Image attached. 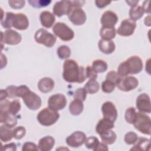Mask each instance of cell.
<instances>
[{
	"label": "cell",
	"instance_id": "obj_1",
	"mask_svg": "<svg viewBox=\"0 0 151 151\" xmlns=\"http://www.w3.org/2000/svg\"><path fill=\"white\" fill-rule=\"evenodd\" d=\"M63 77L68 83H82L87 78L86 70L79 66L75 60H66L63 64Z\"/></svg>",
	"mask_w": 151,
	"mask_h": 151
},
{
	"label": "cell",
	"instance_id": "obj_2",
	"mask_svg": "<svg viewBox=\"0 0 151 151\" xmlns=\"http://www.w3.org/2000/svg\"><path fill=\"white\" fill-rule=\"evenodd\" d=\"M143 69L142 59L138 56H132L122 63L117 69V74L120 77L127 76L129 74H135Z\"/></svg>",
	"mask_w": 151,
	"mask_h": 151
},
{
	"label": "cell",
	"instance_id": "obj_3",
	"mask_svg": "<svg viewBox=\"0 0 151 151\" xmlns=\"http://www.w3.org/2000/svg\"><path fill=\"white\" fill-rule=\"evenodd\" d=\"M60 114L57 110L48 107L41 110L37 115L38 122L42 126H49L54 124L59 119Z\"/></svg>",
	"mask_w": 151,
	"mask_h": 151
},
{
	"label": "cell",
	"instance_id": "obj_4",
	"mask_svg": "<svg viewBox=\"0 0 151 151\" xmlns=\"http://www.w3.org/2000/svg\"><path fill=\"white\" fill-rule=\"evenodd\" d=\"M136 129L140 132L150 135L151 133V120L147 115L143 112H137L134 123L133 124Z\"/></svg>",
	"mask_w": 151,
	"mask_h": 151
},
{
	"label": "cell",
	"instance_id": "obj_5",
	"mask_svg": "<svg viewBox=\"0 0 151 151\" xmlns=\"http://www.w3.org/2000/svg\"><path fill=\"white\" fill-rule=\"evenodd\" d=\"M52 31L55 35L64 41H69L74 37V31L64 22H57L54 25Z\"/></svg>",
	"mask_w": 151,
	"mask_h": 151
},
{
	"label": "cell",
	"instance_id": "obj_6",
	"mask_svg": "<svg viewBox=\"0 0 151 151\" xmlns=\"http://www.w3.org/2000/svg\"><path fill=\"white\" fill-rule=\"evenodd\" d=\"M34 38L37 42L43 44L47 47H52L56 41V38L54 35L42 28L36 31Z\"/></svg>",
	"mask_w": 151,
	"mask_h": 151
},
{
	"label": "cell",
	"instance_id": "obj_7",
	"mask_svg": "<svg viewBox=\"0 0 151 151\" xmlns=\"http://www.w3.org/2000/svg\"><path fill=\"white\" fill-rule=\"evenodd\" d=\"M67 15L70 21L76 25H83L86 21V13L81 7L72 6Z\"/></svg>",
	"mask_w": 151,
	"mask_h": 151
},
{
	"label": "cell",
	"instance_id": "obj_8",
	"mask_svg": "<svg viewBox=\"0 0 151 151\" xmlns=\"http://www.w3.org/2000/svg\"><path fill=\"white\" fill-rule=\"evenodd\" d=\"M138 84V80L136 77L133 76H126L120 77L116 86L122 91H129L136 88Z\"/></svg>",
	"mask_w": 151,
	"mask_h": 151
},
{
	"label": "cell",
	"instance_id": "obj_9",
	"mask_svg": "<svg viewBox=\"0 0 151 151\" xmlns=\"http://www.w3.org/2000/svg\"><path fill=\"white\" fill-rule=\"evenodd\" d=\"M1 42L8 45H17L21 41V35L17 31L8 29L4 32H1Z\"/></svg>",
	"mask_w": 151,
	"mask_h": 151
},
{
	"label": "cell",
	"instance_id": "obj_10",
	"mask_svg": "<svg viewBox=\"0 0 151 151\" xmlns=\"http://www.w3.org/2000/svg\"><path fill=\"white\" fill-rule=\"evenodd\" d=\"M22 100L27 107L31 110H37L41 106V98L30 90L22 97Z\"/></svg>",
	"mask_w": 151,
	"mask_h": 151
},
{
	"label": "cell",
	"instance_id": "obj_11",
	"mask_svg": "<svg viewBox=\"0 0 151 151\" xmlns=\"http://www.w3.org/2000/svg\"><path fill=\"white\" fill-rule=\"evenodd\" d=\"M136 27L135 21L131 19H126L122 21L117 30V33L120 36L129 37L133 34Z\"/></svg>",
	"mask_w": 151,
	"mask_h": 151
},
{
	"label": "cell",
	"instance_id": "obj_12",
	"mask_svg": "<svg viewBox=\"0 0 151 151\" xmlns=\"http://www.w3.org/2000/svg\"><path fill=\"white\" fill-rule=\"evenodd\" d=\"M67 104L65 96L63 94H55L51 96L48 101V107L55 110L63 109Z\"/></svg>",
	"mask_w": 151,
	"mask_h": 151
},
{
	"label": "cell",
	"instance_id": "obj_13",
	"mask_svg": "<svg viewBox=\"0 0 151 151\" xmlns=\"http://www.w3.org/2000/svg\"><path fill=\"white\" fill-rule=\"evenodd\" d=\"M86 139V134L81 131H76L66 138L67 144L72 147H78L84 143Z\"/></svg>",
	"mask_w": 151,
	"mask_h": 151
},
{
	"label": "cell",
	"instance_id": "obj_14",
	"mask_svg": "<svg viewBox=\"0 0 151 151\" xmlns=\"http://www.w3.org/2000/svg\"><path fill=\"white\" fill-rule=\"evenodd\" d=\"M136 107L140 112L149 113L151 111L150 99L146 93L140 94L136 99Z\"/></svg>",
	"mask_w": 151,
	"mask_h": 151
},
{
	"label": "cell",
	"instance_id": "obj_15",
	"mask_svg": "<svg viewBox=\"0 0 151 151\" xmlns=\"http://www.w3.org/2000/svg\"><path fill=\"white\" fill-rule=\"evenodd\" d=\"M72 8L71 1H60L55 3L53 7L54 14L58 17L68 15Z\"/></svg>",
	"mask_w": 151,
	"mask_h": 151
},
{
	"label": "cell",
	"instance_id": "obj_16",
	"mask_svg": "<svg viewBox=\"0 0 151 151\" xmlns=\"http://www.w3.org/2000/svg\"><path fill=\"white\" fill-rule=\"evenodd\" d=\"M29 26L27 17L22 13L14 14L12 18V27L19 30L26 29Z\"/></svg>",
	"mask_w": 151,
	"mask_h": 151
},
{
	"label": "cell",
	"instance_id": "obj_17",
	"mask_svg": "<svg viewBox=\"0 0 151 151\" xmlns=\"http://www.w3.org/2000/svg\"><path fill=\"white\" fill-rule=\"evenodd\" d=\"M101 111L104 118L114 122L117 117V111L114 104L111 101L104 102L101 106Z\"/></svg>",
	"mask_w": 151,
	"mask_h": 151
},
{
	"label": "cell",
	"instance_id": "obj_18",
	"mask_svg": "<svg viewBox=\"0 0 151 151\" xmlns=\"http://www.w3.org/2000/svg\"><path fill=\"white\" fill-rule=\"evenodd\" d=\"M117 21V15L111 11L104 12L101 18V24L103 27H114Z\"/></svg>",
	"mask_w": 151,
	"mask_h": 151
},
{
	"label": "cell",
	"instance_id": "obj_19",
	"mask_svg": "<svg viewBox=\"0 0 151 151\" xmlns=\"http://www.w3.org/2000/svg\"><path fill=\"white\" fill-rule=\"evenodd\" d=\"M114 126V122L109 119L103 118L100 120L96 126V130L97 134L100 135L101 134L111 130Z\"/></svg>",
	"mask_w": 151,
	"mask_h": 151
},
{
	"label": "cell",
	"instance_id": "obj_20",
	"mask_svg": "<svg viewBox=\"0 0 151 151\" xmlns=\"http://www.w3.org/2000/svg\"><path fill=\"white\" fill-rule=\"evenodd\" d=\"M0 122L9 128H12L17 124V120L14 115L9 111L0 112Z\"/></svg>",
	"mask_w": 151,
	"mask_h": 151
},
{
	"label": "cell",
	"instance_id": "obj_21",
	"mask_svg": "<svg viewBox=\"0 0 151 151\" xmlns=\"http://www.w3.org/2000/svg\"><path fill=\"white\" fill-rule=\"evenodd\" d=\"M54 87V80L50 77L41 78L38 83V88L41 92L47 93L51 91Z\"/></svg>",
	"mask_w": 151,
	"mask_h": 151
},
{
	"label": "cell",
	"instance_id": "obj_22",
	"mask_svg": "<svg viewBox=\"0 0 151 151\" xmlns=\"http://www.w3.org/2000/svg\"><path fill=\"white\" fill-rule=\"evenodd\" d=\"M40 18L42 25L47 28L51 27L55 20L54 15L47 11L42 12L40 14Z\"/></svg>",
	"mask_w": 151,
	"mask_h": 151
},
{
	"label": "cell",
	"instance_id": "obj_23",
	"mask_svg": "<svg viewBox=\"0 0 151 151\" xmlns=\"http://www.w3.org/2000/svg\"><path fill=\"white\" fill-rule=\"evenodd\" d=\"M55 144V139L50 136L41 138L38 143V148L41 151H49L52 149Z\"/></svg>",
	"mask_w": 151,
	"mask_h": 151
},
{
	"label": "cell",
	"instance_id": "obj_24",
	"mask_svg": "<svg viewBox=\"0 0 151 151\" xmlns=\"http://www.w3.org/2000/svg\"><path fill=\"white\" fill-rule=\"evenodd\" d=\"M99 50L103 53L109 54L112 53L116 48L115 44L111 40H100L98 43Z\"/></svg>",
	"mask_w": 151,
	"mask_h": 151
},
{
	"label": "cell",
	"instance_id": "obj_25",
	"mask_svg": "<svg viewBox=\"0 0 151 151\" xmlns=\"http://www.w3.org/2000/svg\"><path fill=\"white\" fill-rule=\"evenodd\" d=\"M83 109L84 105L83 101L78 99H74L69 105V111L71 114L74 116H77L81 114Z\"/></svg>",
	"mask_w": 151,
	"mask_h": 151
},
{
	"label": "cell",
	"instance_id": "obj_26",
	"mask_svg": "<svg viewBox=\"0 0 151 151\" xmlns=\"http://www.w3.org/2000/svg\"><path fill=\"white\" fill-rule=\"evenodd\" d=\"M116 29L114 27H103L100 31V35L103 40H111L116 36Z\"/></svg>",
	"mask_w": 151,
	"mask_h": 151
},
{
	"label": "cell",
	"instance_id": "obj_27",
	"mask_svg": "<svg viewBox=\"0 0 151 151\" xmlns=\"http://www.w3.org/2000/svg\"><path fill=\"white\" fill-rule=\"evenodd\" d=\"M138 140V139H137ZM137 143L131 148L130 150H149L150 140L144 137H140L136 141Z\"/></svg>",
	"mask_w": 151,
	"mask_h": 151
},
{
	"label": "cell",
	"instance_id": "obj_28",
	"mask_svg": "<svg viewBox=\"0 0 151 151\" xmlns=\"http://www.w3.org/2000/svg\"><path fill=\"white\" fill-rule=\"evenodd\" d=\"M100 136L102 142L106 145L113 144L117 139L116 134L111 130H109L101 134Z\"/></svg>",
	"mask_w": 151,
	"mask_h": 151
},
{
	"label": "cell",
	"instance_id": "obj_29",
	"mask_svg": "<svg viewBox=\"0 0 151 151\" xmlns=\"http://www.w3.org/2000/svg\"><path fill=\"white\" fill-rule=\"evenodd\" d=\"M144 12L142 6L136 5L130 8L129 10V17L132 20L135 21L142 18Z\"/></svg>",
	"mask_w": 151,
	"mask_h": 151
},
{
	"label": "cell",
	"instance_id": "obj_30",
	"mask_svg": "<svg viewBox=\"0 0 151 151\" xmlns=\"http://www.w3.org/2000/svg\"><path fill=\"white\" fill-rule=\"evenodd\" d=\"M11 129V128L8 127L6 125H2L1 126L0 139L2 142H8L11 140L13 137V133Z\"/></svg>",
	"mask_w": 151,
	"mask_h": 151
},
{
	"label": "cell",
	"instance_id": "obj_31",
	"mask_svg": "<svg viewBox=\"0 0 151 151\" xmlns=\"http://www.w3.org/2000/svg\"><path fill=\"white\" fill-rule=\"evenodd\" d=\"M91 68L97 74L103 73L107 69V64L103 60L97 59L93 61Z\"/></svg>",
	"mask_w": 151,
	"mask_h": 151
},
{
	"label": "cell",
	"instance_id": "obj_32",
	"mask_svg": "<svg viewBox=\"0 0 151 151\" xmlns=\"http://www.w3.org/2000/svg\"><path fill=\"white\" fill-rule=\"evenodd\" d=\"M84 88L87 93L94 94L99 91L100 86L99 83L96 80H90L86 83Z\"/></svg>",
	"mask_w": 151,
	"mask_h": 151
},
{
	"label": "cell",
	"instance_id": "obj_33",
	"mask_svg": "<svg viewBox=\"0 0 151 151\" xmlns=\"http://www.w3.org/2000/svg\"><path fill=\"white\" fill-rule=\"evenodd\" d=\"M137 116V112L134 107H129L128 108L125 112V120L126 121L130 123L133 124L136 120Z\"/></svg>",
	"mask_w": 151,
	"mask_h": 151
},
{
	"label": "cell",
	"instance_id": "obj_34",
	"mask_svg": "<svg viewBox=\"0 0 151 151\" xmlns=\"http://www.w3.org/2000/svg\"><path fill=\"white\" fill-rule=\"evenodd\" d=\"M57 52L58 56L61 59L68 58L71 55V50L67 45L60 46Z\"/></svg>",
	"mask_w": 151,
	"mask_h": 151
},
{
	"label": "cell",
	"instance_id": "obj_35",
	"mask_svg": "<svg viewBox=\"0 0 151 151\" xmlns=\"http://www.w3.org/2000/svg\"><path fill=\"white\" fill-rule=\"evenodd\" d=\"M20 109H21V103L19 100H14L10 102L8 111L11 114L15 116L19 111Z\"/></svg>",
	"mask_w": 151,
	"mask_h": 151
},
{
	"label": "cell",
	"instance_id": "obj_36",
	"mask_svg": "<svg viewBox=\"0 0 151 151\" xmlns=\"http://www.w3.org/2000/svg\"><path fill=\"white\" fill-rule=\"evenodd\" d=\"M12 12H6L4 18L1 19V24L5 28H11L12 27Z\"/></svg>",
	"mask_w": 151,
	"mask_h": 151
},
{
	"label": "cell",
	"instance_id": "obj_37",
	"mask_svg": "<svg viewBox=\"0 0 151 151\" xmlns=\"http://www.w3.org/2000/svg\"><path fill=\"white\" fill-rule=\"evenodd\" d=\"M84 143L87 148L94 150L99 143V141L98 138H97L96 137L90 136L88 138H86Z\"/></svg>",
	"mask_w": 151,
	"mask_h": 151
},
{
	"label": "cell",
	"instance_id": "obj_38",
	"mask_svg": "<svg viewBox=\"0 0 151 151\" xmlns=\"http://www.w3.org/2000/svg\"><path fill=\"white\" fill-rule=\"evenodd\" d=\"M116 87V84L113 82L106 80L101 84L102 91L106 93H110L114 91Z\"/></svg>",
	"mask_w": 151,
	"mask_h": 151
},
{
	"label": "cell",
	"instance_id": "obj_39",
	"mask_svg": "<svg viewBox=\"0 0 151 151\" xmlns=\"http://www.w3.org/2000/svg\"><path fill=\"white\" fill-rule=\"evenodd\" d=\"M137 139V134L133 132H129L127 133L124 136V142L127 145H132L136 143Z\"/></svg>",
	"mask_w": 151,
	"mask_h": 151
},
{
	"label": "cell",
	"instance_id": "obj_40",
	"mask_svg": "<svg viewBox=\"0 0 151 151\" xmlns=\"http://www.w3.org/2000/svg\"><path fill=\"white\" fill-rule=\"evenodd\" d=\"M13 137L17 140L22 139L25 134L26 130L23 126H18L15 127L13 130Z\"/></svg>",
	"mask_w": 151,
	"mask_h": 151
},
{
	"label": "cell",
	"instance_id": "obj_41",
	"mask_svg": "<svg viewBox=\"0 0 151 151\" xmlns=\"http://www.w3.org/2000/svg\"><path fill=\"white\" fill-rule=\"evenodd\" d=\"M29 88L25 85H22L18 87L15 86V97H23L29 91Z\"/></svg>",
	"mask_w": 151,
	"mask_h": 151
},
{
	"label": "cell",
	"instance_id": "obj_42",
	"mask_svg": "<svg viewBox=\"0 0 151 151\" xmlns=\"http://www.w3.org/2000/svg\"><path fill=\"white\" fill-rule=\"evenodd\" d=\"M87 96V91L84 88H77L74 94V98L75 99L80 100L82 101L86 100Z\"/></svg>",
	"mask_w": 151,
	"mask_h": 151
},
{
	"label": "cell",
	"instance_id": "obj_43",
	"mask_svg": "<svg viewBox=\"0 0 151 151\" xmlns=\"http://www.w3.org/2000/svg\"><path fill=\"white\" fill-rule=\"evenodd\" d=\"M29 4L35 8H41L48 6L50 3L51 1L47 0H31L28 1Z\"/></svg>",
	"mask_w": 151,
	"mask_h": 151
},
{
	"label": "cell",
	"instance_id": "obj_44",
	"mask_svg": "<svg viewBox=\"0 0 151 151\" xmlns=\"http://www.w3.org/2000/svg\"><path fill=\"white\" fill-rule=\"evenodd\" d=\"M106 78L107 80L113 82L116 86L117 83H118V81H119V80L120 78V77L118 75L117 73H116V71H110L107 74Z\"/></svg>",
	"mask_w": 151,
	"mask_h": 151
},
{
	"label": "cell",
	"instance_id": "obj_45",
	"mask_svg": "<svg viewBox=\"0 0 151 151\" xmlns=\"http://www.w3.org/2000/svg\"><path fill=\"white\" fill-rule=\"evenodd\" d=\"M25 1L23 0H10L8 1L9 6L14 9H19L22 8L25 5Z\"/></svg>",
	"mask_w": 151,
	"mask_h": 151
},
{
	"label": "cell",
	"instance_id": "obj_46",
	"mask_svg": "<svg viewBox=\"0 0 151 151\" xmlns=\"http://www.w3.org/2000/svg\"><path fill=\"white\" fill-rule=\"evenodd\" d=\"M39 149L38 146L35 144L34 143L28 142L25 143L23 146L22 150L24 151H28V150H38Z\"/></svg>",
	"mask_w": 151,
	"mask_h": 151
},
{
	"label": "cell",
	"instance_id": "obj_47",
	"mask_svg": "<svg viewBox=\"0 0 151 151\" xmlns=\"http://www.w3.org/2000/svg\"><path fill=\"white\" fill-rule=\"evenodd\" d=\"M86 75L87 78H88L90 80H96L97 77V74L94 71L91 67L88 65L86 68Z\"/></svg>",
	"mask_w": 151,
	"mask_h": 151
},
{
	"label": "cell",
	"instance_id": "obj_48",
	"mask_svg": "<svg viewBox=\"0 0 151 151\" xmlns=\"http://www.w3.org/2000/svg\"><path fill=\"white\" fill-rule=\"evenodd\" d=\"M10 101L8 100L4 99L1 100L0 102V112H4V111H8Z\"/></svg>",
	"mask_w": 151,
	"mask_h": 151
},
{
	"label": "cell",
	"instance_id": "obj_49",
	"mask_svg": "<svg viewBox=\"0 0 151 151\" xmlns=\"http://www.w3.org/2000/svg\"><path fill=\"white\" fill-rule=\"evenodd\" d=\"M17 150V146L16 144L14 143H11L9 144H6L4 146H1V150Z\"/></svg>",
	"mask_w": 151,
	"mask_h": 151
},
{
	"label": "cell",
	"instance_id": "obj_50",
	"mask_svg": "<svg viewBox=\"0 0 151 151\" xmlns=\"http://www.w3.org/2000/svg\"><path fill=\"white\" fill-rule=\"evenodd\" d=\"M15 86H9L7 87V88H6V91L8 94V97H9L10 98L15 97Z\"/></svg>",
	"mask_w": 151,
	"mask_h": 151
},
{
	"label": "cell",
	"instance_id": "obj_51",
	"mask_svg": "<svg viewBox=\"0 0 151 151\" xmlns=\"http://www.w3.org/2000/svg\"><path fill=\"white\" fill-rule=\"evenodd\" d=\"M95 3H96V6L98 8H102L106 6L109 4H110L111 3V1H105V0H97L95 1Z\"/></svg>",
	"mask_w": 151,
	"mask_h": 151
},
{
	"label": "cell",
	"instance_id": "obj_52",
	"mask_svg": "<svg viewBox=\"0 0 151 151\" xmlns=\"http://www.w3.org/2000/svg\"><path fill=\"white\" fill-rule=\"evenodd\" d=\"M109 148L106 144L104 143H100L98 144V145L95 147V149L93 150L94 151H100V150H108Z\"/></svg>",
	"mask_w": 151,
	"mask_h": 151
},
{
	"label": "cell",
	"instance_id": "obj_53",
	"mask_svg": "<svg viewBox=\"0 0 151 151\" xmlns=\"http://www.w3.org/2000/svg\"><path fill=\"white\" fill-rule=\"evenodd\" d=\"M149 4H150V1H145L143 3L142 8L143 9V11L145 12H146L147 14H150V9H149Z\"/></svg>",
	"mask_w": 151,
	"mask_h": 151
},
{
	"label": "cell",
	"instance_id": "obj_54",
	"mask_svg": "<svg viewBox=\"0 0 151 151\" xmlns=\"http://www.w3.org/2000/svg\"><path fill=\"white\" fill-rule=\"evenodd\" d=\"M1 68H3L4 67H5L7 63V60L6 58V56L4 55L2 53H1Z\"/></svg>",
	"mask_w": 151,
	"mask_h": 151
},
{
	"label": "cell",
	"instance_id": "obj_55",
	"mask_svg": "<svg viewBox=\"0 0 151 151\" xmlns=\"http://www.w3.org/2000/svg\"><path fill=\"white\" fill-rule=\"evenodd\" d=\"M8 97V94L6 91V90L2 89L0 92V99L1 100L6 99V98Z\"/></svg>",
	"mask_w": 151,
	"mask_h": 151
},
{
	"label": "cell",
	"instance_id": "obj_56",
	"mask_svg": "<svg viewBox=\"0 0 151 151\" xmlns=\"http://www.w3.org/2000/svg\"><path fill=\"white\" fill-rule=\"evenodd\" d=\"M127 4H129V6H130L131 7L136 6L137 3L139 2V1H126Z\"/></svg>",
	"mask_w": 151,
	"mask_h": 151
},
{
	"label": "cell",
	"instance_id": "obj_57",
	"mask_svg": "<svg viewBox=\"0 0 151 151\" xmlns=\"http://www.w3.org/2000/svg\"><path fill=\"white\" fill-rule=\"evenodd\" d=\"M145 24L148 27L150 26V15L145 17Z\"/></svg>",
	"mask_w": 151,
	"mask_h": 151
},
{
	"label": "cell",
	"instance_id": "obj_58",
	"mask_svg": "<svg viewBox=\"0 0 151 151\" xmlns=\"http://www.w3.org/2000/svg\"><path fill=\"white\" fill-rule=\"evenodd\" d=\"M150 59L147 60V63H146V70L148 72L149 74H150V68H149V65H150Z\"/></svg>",
	"mask_w": 151,
	"mask_h": 151
}]
</instances>
